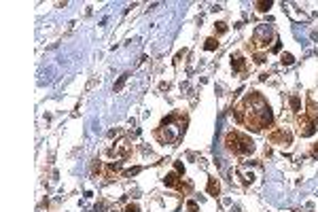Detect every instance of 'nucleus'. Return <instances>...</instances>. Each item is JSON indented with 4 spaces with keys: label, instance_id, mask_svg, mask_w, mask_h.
Here are the masks:
<instances>
[{
    "label": "nucleus",
    "instance_id": "f257e3e1",
    "mask_svg": "<svg viewBox=\"0 0 318 212\" xmlns=\"http://www.w3.org/2000/svg\"><path fill=\"white\" fill-rule=\"evenodd\" d=\"M219 189L221 187H219V182H216L214 178L208 180V193H210V195H219Z\"/></svg>",
    "mask_w": 318,
    "mask_h": 212
},
{
    "label": "nucleus",
    "instance_id": "f03ea898",
    "mask_svg": "<svg viewBox=\"0 0 318 212\" xmlns=\"http://www.w3.org/2000/svg\"><path fill=\"white\" fill-rule=\"evenodd\" d=\"M166 184H168V187H174V184H178V176H176V174H168Z\"/></svg>",
    "mask_w": 318,
    "mask_h": 212
},
{
    "label": "nucleus",
    "instance_id": "7ed1b4c3",
    "mask_svg": "<svg viewBox=\"0 0 318 212\" xmlns=\"http://www.w3.org/2000/svg\"><path fill=\"white\" fill-rule=\"evenodd\" d=\"M216 45H219V42H216L214 38H208V40H206V49H208V51H212V49H216Z\"/></svg>",
    "mask_w": 318,
    "mask_h": 212
},
{
    "label": "nucleus",
    "instance_id": "20e7f679",
    "mask_svg": "<svg viewBox=\"0 0 318 212\" xmlns=\"http://www.w3.org/2000/svg\"><path fill=\"white\" fill-rule=\"evenodd\" d=\"M125 78H127V74H123V76L119 78V81H117V85H115V91H119L121 87H123V83H125Z\"/></svg>",
    "mask_w": 318,
    "mask_h": 212
},
{
    "label": "nucleus",
    "instance_id": "39448f33",
    "mask_svg": "<svg viewBox=\"0 0 318 212\" xmlns=\"http://www.w3.org/2000/svg\"><path fill=\"white\" fill-rule=\"evenodd\" d=\"M257 6H259V11H267V8L271 6V2H259Z\"/></svg>",
    "mask_w": 318,
    "mask_h": 212
},
{
    "label": "nucleus",
    "instance_id": "423d86ee",
    "mask_svg": "<svg viewBox=\"0 0 318 212\" xmlns=\"http://www.w3.org/2000/svg\"><path fill=\"white\" fill-rule=\"evenodd\" d=\"M187 208H189V212H197V204H195V201H189Z\"/></svg>",
    "mask_w": 318,
    "mask_h": 212
},
{
    "label": "nucleus",
    "instance_id": "0eeeda50",
    "mask_svg": "<svg viewBox=\"0 0 318 212\" xmlns=\"http://www.w3.org/2000/svg\"><path fill=\"white\" fill-rule=\"evenodd\" d=\"M290 104H293V108H295V110H299V106H301V102H299V98H293V100H290Z\"/></svg>",
    "mask_w": 318,
    "mask_h": 212
},
{
    "label": "nucleus",
    "instance_id": "6e6552de",
    "mask_svg": "<svg viewBox=\"0 0 318 212\" xmlns=\"http://www.w3.org/2000/svg\"><path fill=\"white\" fill-rule=\"evenodd\" d=\"M282 61H284V64H293V55H288V53L282 55Z\"/></svg>",
    "mask_w": 318,
    "mask_h": 212
},
{
    "label": "nucleus",
    "instance_id": "1a4fd4ad",
    "mask_svg": "<svg viewBox=\"0 0 318 212\" xmlns=\"http://www.w3.org/2000/svg\"><path fill=\"white\" fill-rule=\"evenodd\" d=\"M244 68V61H242V57H238L235 59V70H242Z\"/></svg>",
    "mask_w": 318,
    "mask_h": 212
},
{
    "label": "nucleus",
    "instance_id": "9d476101",
    "mask_svg": "<svg viewBox=\"0 0 318 212\" xmlns=\"http://www.w3.org/2000/svg\"><path fill=\"white\" fill-rule=\"evenodd\" d=\"M125 212H138V206H136V204H130V206L125 208Z\"/></svg>",
    "mask_w": 318,
    "mask_h": 212
},
{
    "label": "nucleus",
    "instance_id": "9b49d317",
    "mask_svg": "<svg viewBox=\"0 0 318 212\" xmlns=\"http://www.w3.org/2000/svg\"><path fill=\"white\" fill-rule=\"evenodd\" d=\"M138 172H140V167H132V170H127L125 174H127V176H132V174H138Z\"/></svg>",
    "mask_w": 318,
    "mask_h": 212
}]
</instances>
